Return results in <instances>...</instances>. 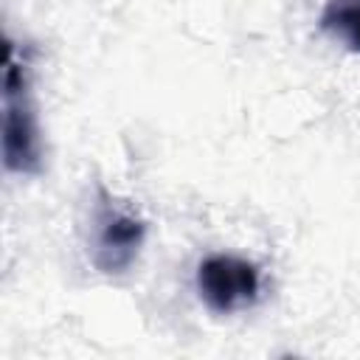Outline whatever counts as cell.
Segmentation results:
<instances>
[{"label": "cell", "instance_id": "277c9868", "mask_svg": "<svg viewBox=\"0 0 360 360\" xmlns=\"http://www.w3.org/2000/svg\"><path fill=\"white\" fill-rule=\"evenodd\" d=\"M321 28L360 53V0H329L321 14Z\"/></svg>", "mask_w": 360, "mask_h": 360}, {"label": "cell", "instance_id": "6da1fadb", "mask_svg": "<svg viewBox=\"0 0 360 360\" xmlns=\"http://www.w3.org/2000/svg\"><path fill=\"white\" fill-rule=\"evenodd\" d=\"M3 166L17 174H37L42 169V132L28 90V73L25 65L14 59L8 39L3 68Z\"/></svg>", "mask_w": 360, "mask_h": 360}, {"label": "cell", "instance_id": "7a4b0ae2", "mask_svg": "<svg viewBox=\"0 0 360 360\" xmlns=\"http://www.w3.org/2000/svg\"><path fill=\"white\" fill-rule=\"evenodd\" d=\"M143 233L146 225L138 214L115 205L107 194L104 202L96 211V248H93V262L101 273H124L141 245H143Z\"/></svg>", "mask_w": 360, "mask_h": 360}, {"label": "cell", "instance_id": "3957f363", "mask_svg": "<svg viewBox=\"0 0 360 360\" xmlns=\"http://www.w3.org/2000/svg\"><path fill=\"white\" fill-rule=\"evenodd\" d=\"M200 298L217 312H233L248 307L259 292V273L248 259L217 253L197 267Z\"/></svg>", "mask_w": 360, "mask_h": 360}]
</instances>
